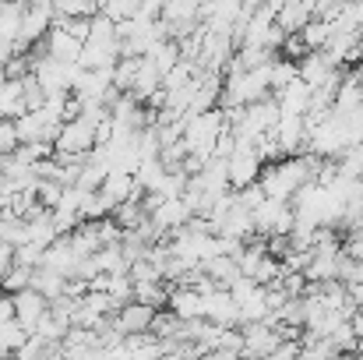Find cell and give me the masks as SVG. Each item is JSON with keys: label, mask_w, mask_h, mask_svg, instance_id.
<instances>
[{"label": "cell", "mask_w": 363, "mask_h": 360, "mask_svg": "<svg viewBox=\"0 0 363 360\" xmlns=\"http://www.w3.org/2000/svg\"><path fill=\"white\" fill-rule=\"evenodd\" d=\"M99 11H103L113 25H127V21H134V18H138L141 0H110V4H99Z\"/></svg>", "instance_id": "603a6c76"}, {"label": "cell", "mask_w": 363, "mask_h": 360, "mask_svg": "<svg viewBox=\"0 0 363 360\" xmlns=\"http://www.w3.org/2000/svg\"><path fill=\"white\" fill-rule=\"evenodd\" d=\"M25 114H32L28 103H25V85H21V82H4V85H0V117L21 120Z\"/></svg>", "instance_id": "9a60e30c"}, {"label": "cell", "mask_w": 363, "mask_h": 360, "mask_svg": "<svg viewBox=\"0 0 363 360\" xmlns=\"http://www.w3.org/2000/svg\"><path fill=\"white\" fill-rule=\"evenodd\" d=\"M311 21H314V4H296V0L282 4V11H279V18H275V25H279L286 36H300Z\"/></svg>", "instance_id": "5bb4252c"}, {"label": "cell", "mask_w": 363, "mask_h": 360, "mask_svg": "<svg viewBox=\"0 0 363 360\" xmlns=\"http://www.w3.org/2000/svg\"><path fill=\"white\" fill-rule=\"evenodd\" d=\"M223 134H226V117H223V110H212V114H201V117H187L184 145H187L191 156L208 163L216 156V145H219Z\"/></svg>", "instance_id": "6da1fadb"}, {"label": "cell", "mask_w": 363, "mask_h": 360, "mask_svg": "<svg viewBox=\"0 0 363 360\" xmlns=\"http://www.w3.org/2000/svg\"><path fill=\"white\" fill-rule=\"evenodd\" d=\"M11 322H14V297L0 293V329H4V325H11Z\"/></svg>", "instance_id": "1f68e13d"}, {"label": "cell", "mask_w": 363, "mask_h": 360, "mask_svg": "<svg viewBox=\"0 0 363 360\" xmlns=\"http://www.w3.org/2000/svg\"><path fill=\"white\" fill-rule=\"evenodd\" d=\"M293 227H296V212H293L289 202L264 198L254 209V230H257V237H289Z\"/></svg>", "instance_id": "7a4b0ae2"}, {"label": "cell", "mask_w": 363, "mask_h": 360, "mask_svg": "<svg viewBox=\"0 0 363 360\" xmlns=\"http://www.w3.org/2000/svg\"><path fill=\"white\" fill-rule=\"evenodd\" d=\"M145 60H152V64H155V71L166 78V75L180 64V43H173V39H159V43L145 53Z\"/></svg>", "instance_id": "e0dca14e"}, {"label": "cell", "mask_w": 363, "mask_h": 360, "mask_svg": "<svg viewBox=\"0 0 363 360\" xmlns=\"http://www.w3.org/2000/svg\"><path fill=\"white\" fill-rule=\"evenodd\" d=\"M226 170H230V187H233V191H247V187L261 184L264 159H261V152H257L254 145H240L237 156L226 163Z\"/></svg>", "instance_id": "277c9868"}, {"label": "cell", "mask_w": 363, "mask_h": 360, "mask_svg": "<svg viewBox=\"0 0 363 360\" xmlns=\"http://www.w3.org/2000/svg\"><path fill=\"white\" fill-rule=\"evenodd\" d=\"M18 131H14V120H4L0 117V159H7L14 148H18Z\"/></svg>", "instance_id": "f546056e"}, {"label": "cell", "mask_w": 363, "mask_h": 360, "mask_svg": "<svg viewBox=\"0 0 363 360\" xmlns=\"http://www.w3.org/2000/svg\"><path fill=\"white\" fill-rule=\"evenodd\" d=\"M155 315H159V311H152V307L130 300L127 307H121V315H117L113 322H117V329H121L123 339H127V336H148L152 325H155Z\"/></svg>", "instance_id": "9c48e42d"}, {"label": "cell", "mask_w": 363, "mask_h": 360, "mask_svg": "<svg viewBox=\"0 0 363 360\" xmlns=\"http://www.w3.org/2000/svg\"><path fill=\"white\" fill-rule=\"evenodd\" d=\"M25 11H28V4H0V39L18 43V36H21V21H25Z\"/></svg>", "instance_id": "ffe728a7"}, {"label": "cell", "mask_w": 363, "mask_h": 360, "mask_svg": "<svg viewBox=\"0 0 363 360\" xmlns=\"http://www.w3.org/2000/svg\"><path fill=\"white\" fill-rule=\"evenodd\" d=\"M14 57H18L14 43H11V39H0V71H4V67H7V64H11Z\"/></svg>", "instance_id": "d6a6232c"}, {"label": "cell", "mask_w": 363, "mask_h": 360, "mask_svg": "<svg viewBox=\"0 0 363 360\" xmlns=\"http://www.w3.org/2000/svg\"><path fill=\"white\" fill-rule=\"evenodd\" d=\"M138 71H141V57H121V64L113 67V89L117 92H130Z\"/></svg>", "instance_id": "cb8c5ba5"}, {"label": "cell", "mask_w": 363, "mask_h": 360, "mask_svg": "<svg viewBox=\"0 0 363 360\" xmlns=\"http://www.w3.org/2000/svg\"><path fill=\"white\" fill-rule=\"evenodd\" d=\"M53 152L57 156H74V159H85L96 152V127L85 124V120H67L53 141Z\"/></svg>", "instance_id": "3957f363"}, {"label": "cell", "mask_w": 363, "mask_h": 360, "mask_svg": "<svg viewBox=\"0 0 363 360\" xmlns=\"http://www.w3.org/2000/svg\"><path fill=\"white\" fill-rule=\"evenodd\" d=\"M43 258H46V251L35 247V244H21V247H14V265H21V268L39 272V268H43Z\"/></svg>", "instance_id": "f1b7e54d"}, {"label": "cell", "mask_w": 363, "mask_h": 360, "mask_svg": "<svg viewBox=\"0 0 363 360\" xmlns=\"http://www.w3.org/2000/svg\"><path fill=\"white\" fill-rule=\"evenodd\" d=\"M205 276L219 286V290H230L237 279H240V265H237V258H226V254H219V258H212L208 265H205Z\"/></svg>", "instance_id": "ac0fdd59"}, {"label": "cell", "mask_w": 363, "mask_h": 360, "mask_svg": "<svg viewBox=\"0 0 363 360\" xmlns=\"http://www.w3.org/2000/svg\"><path fill=\"white\" fill-rule=\"evenodd\" d=\"M57 237H60V234H57L53 212H46V209H43L35 219H28V223H25V240H28V244H35V247H43V251H46Z\"/></svg>", "instance_id": "2e32d148"}, {"label": "cell", "mask_w": 363, "mask_h": 360, "mask_svg": "<svg viewBox=\"0 0 363 360\" xmlns=\"http://www.w3.org/2000/svg\"><path fill=\"white\" fill-rule=\"evenodd\" d=\"M32 279H35V272L32 268H21V265H14L7 276H4V293L7 297H18V293H25V290H32Z\"/></svg>", "instance_id": "d4e9b609"}, {"label": "cell", "mask_w": 363, "mask_h": 360, "mask_svg": "<svg viewBox=\"0 0 363 360\" xmlns=\"http://www.w3.org/2000/svg\"><path fill=\"white\" fill-rule=\"evenodd\" d=\"M32 290H35V293H43V297L53 304V300H60V297H64V290H67V279H64L60 272L39 268V272H35V279H32Z\"/></svg>", "instance_id": "44dd1931"}, {"label": "cell", "mask_w": 363, "mask_h": 360, "mask_svg": "<svg viewBox=\"0 0 363 360\" xmlns=\"http://www.w3.org/2000/svg\"><path fill=\"white\" fill-rule=\"evenodd\" d=\"M264 360H300V339H286V343H279Z\"/></svg>", "instance_id": "4dcf8cb0"}, {"label": "cell", "mask_w": 363, "mask_h": 360, "mask_svg": "<svg viewBox=\"0 0 363 360\" xmlns=\"http://www.w3.org/2000/svg\"><path fill=\"white\" fill-rule=\"evenodd\" d=\"M46 311H50V300L35 290H25V293L14 297V322L28 332H35V325L46 318Z\"/></svg>", "instance_id": "30bf717a"}, {"label": "cell", "mask_w": 363, "mask_h": 360, "mask_svg": "<svg viewBox=\"0 0 363 360\" xmlns=\"http://www.w3.org/2000/svg\"><path fill=\"white\" fill-rule=\"evenodd\" d=\"M240 336H243V357L247 360H264L279 343H286L272 322H250V325H240Z\"/></svg>", "instance_id": "5b68a950"}, {"label": "cell", "mask_w": 363, "mask_h": 360, "mask_svg": "<svg viewBox=\"0 0 363 360\" xmlns=\"http://www.w3.org/2000/svg\"><path fill=\"white\" fill-rule=\"evenodd\" d=\"M205 322H212L219 329H240L243 325L240 304L233 300L230 290H216L212 297H205Z\"/></svg>", "instance_id": "8992f818"}, {"label": "cell", "mask_w": 363, "mask_h": 360, "mask_svg": "<svg viewBox=\"0 0 363 360\" xmlns=\"http://www.w3.org/2000/svg\"><path fill=\"white\" fill-rule=\"evenodd\" d=\"M53 11H57V21H92L99 14V4H92V0H60V4H53Z\"/></svg>", "instance_id": "d6986e66"}, {"label": "cell", "mask_w": 363, "mask_h": 360, "mask_svg": "<svg viewBox=\"0 0 363 360\" xmlns=\"http://www.w3.org/2000/svg\"><path fill=\"white\" fill-rule=\"evenodd\" d=\"M300 78V67H296V60H289V57H275L272 60V96H279L286 85H293Z\"/></svg>", "instance_id": "7402d4cb"}, {"label": "cell", "mask_w": 363, "mask_h": 360, "mask_svg": "<svg viewBox=\"0 0 363 360\" xmlns=\"http://www.w3.org/2000/svg\"><path fill=\"white\" fill-rule=\"evenodd\" d=\"M166 307H169L180 322H198V318H205V297H201L198 290H187V286H173Z\"/></svg>", "instance_id": "7c38bea8"}, {"label": "cell", "mask_w": 363, "mask_h": 360, "mask_svg": "<svg viewBox=\"0 0 363 360\" xmlns=\"http://www.w3.org/2000/svg\"><path fill=\"white\" fill-rule=\"evenodd\" d=\"M346 290H350L353 307H357V311H363V283H357V286H346Z\"/></svg>", "instance_id": "836d02e7"}, {"label": "cell", "mask_w": 363, "mask_h": 360, "mask_svg": "<svg viewBox=\"0 0 363 360\" xmlns=\"http://www.w3.org/2000/svg\"><path fill=\"white\" fill-rule=\"evenodd\" d=\"M60 198H64V187H60L57 180H39V187H35V202H39L46 212H53V209L60 205Z\"/></svg>", "instance_id": "83f0119b"}, {"label": "cell", "mask_w": 363, "mask_h": 360, "mask_svg": "<svg viewBox=\"0 0 363 360\" xmlns=\"http://www.w3.org/2000/svg\"><path fill=\"white\" fill-rule=\"evenodd\" d=\"M275 141H279V148L286 152V159H289V156H303V152H307V141H311L307 120L303 117H279Z\"/></svg>", "instance_id": "52a82bcc"}, {"label": "cell", "mask_w": 363, "mask_h": 360, "mask_svg": "<svg viewBox=\"0 0 363 360\" xmlns=\"http://www.w3.org/2000/svg\"><path fill=\"white\" fill-rule=\"evenodd\" d=\"M127 276H130V283H134V286H152V283H162V272H159V268H155L148 258L134 261Z\"/></svg>", "instance_id": "4316f807"}, {"label": "cell", "mask_w": 363, "mask_h": 360, "mask_svg": "<svg viewBox=\"0 0 363 360\" xmlns=\"http://www.w3.org/2000/svg\"><path fill=\"white\" fill-rule=\"evenodd\" d=\"M78 251H74V244L71 237H57L50 247H46V258H43V268H50V272H60L64 279H71L74 276V268H78Z\"/></svg>", "instance_id": "8fae6325"}, {"label": "cell", "mask_w": 363, "mask_h": 360, "mask_svg": "<svg viewBox=\"0 0 363 360\" xmlns=\"http://www.w3.org/2000/svg\"><path fill=\"white\" fill-rule=\"evenodd\" d=\"M311 96H314V89H311L307 82H300V78H296L293 85H286V89L275 96V103H279L282 117H307Z\"/></svg>", "instance_id": "4fadbf2b"}, {"label": "cell", "mask_w": 363, "mask_h": 360, "mask_svg": "<svg viewBox=\"0 0 363 360\" xmlns=\"http://www.w3.org/2000/svg\"><path fill=\"white\" fill-rule=\"evenodd\" d=\"M43 46H46V57L57 60V64H78L82 60V50H85V43H78L74 36H67L57 21H53L50 36L43 39Z\"/></svg>", "instance_id": "ba28073f"}, {"label": "cell", "mask_w": 363, "mask_h": 360, "mask_svg": "<svg viewBox=\"0 0 363 360\" xmlns=\"http://www.w3.org/2000/svg\"><path fill=\"white\" fill-rule=\"evenodd\" d=\"M28 339H32V332H28V329H21L18 322H11V325H4V329H0V347L7 350V357H11V354H18Z\"/></svg>", "instance_id": "484cf974"}]
</instances>
